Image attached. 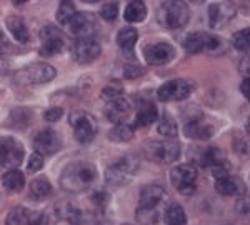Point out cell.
<instances>
[{
    "mask_svg": "<svg viewBox=\"0 0 250 225\" xmlns=\"http://www.w3.org/2000/svg\"><path fill=\"white\" fill-rule=\"evenodd\" d=\"M137 39H139V32L134 27H125V29L119 30V34H117V43H119V47L124 52L134 50Z\"/></svg>",
    "mask_w": 250,
    "mask_h": 225,
    "instance_id": "25",
    "label": "cell"
},
{
    "mask_svg": "<svg viewBox=\"0 0 250 225\" xmlns=\"http://www.w3.org/2000/svg\"><path fill=\"white\" fill-rule=\"evenodd\" d=\"M145 60L150 65H165L175 57V49L168 42H157L154 45L145 47Z\"/></svg>",
    "mask_w": 250,
    "mask_h": 225,
    "instance_id": "17",
    "label": "cell"
},
{
    "mask_svg": "<svg viewBox=\"0 0 250 225\" xmlns=\"http://www.w3.org/2000/svg\"><path fill=\"white\" fill-rule=\"evenodd\" d=\"M165 190L159 185H145L139 194V207L157 208L165 200Z\"/></svg>",
    "mask_w": 250,
    "mask_h": 225,
    "instance_id": "21",
    "label": "cell"
},
{
    "mask_svg": "<svg viewBox=\"0 0 250 225\" xmlns=\"http://www.w3.org/2000/svg\"><path fill=\"white\" fill-rule=\"evenodd\" d=\"M48 219L42 212H34L25 207L12 208L7 215V225H47Z\"/></svg>",
    "mask_w": 250,
    "mask_h": 225,
    "instance_id": "16",
    "label": "cell"
},
{
    "mask_svg": "<svg viewBox=\"0 0 250 225\" xmlns=\"http://www.w3.org/2000/svg\"><path fill=\"white\" fill-rule=\"evenodd\" d=\"M102 47L97 39H77L70 45V55L77 63H90L99 57Z\"/></svg>",
    "mask_w": 250,
    "mask_h": 225,
    "instance_id": "12",
    "label": "cell"
},
{
    "mask_svg": "<svg viewBox=\"0 0 250 225\" xmlns=\"http://www.w3.org/2000/svg\"><path fill=\"white\" fill-rule=\"evenodd\" d=\"M67 29L77 39H94V35L99 30V22L90 12H77L75 17L67 25Z\"/></svg>",
    "mask_w": 250,
    "mask_h": 225,
    "instance_id": "10",
    "label": "cell"
},
{
    "mask_svg": "<svg viewBox=\"0 0 250 225\" xmlns=\"http://www.w3.org/2000/svg\"><path fill=\"white\" fill-rule=\"evenodd\" d=\"M240 92L244 94V97L247 99V102H250V79H244V80H242Z\"/></svg>",
    "mask_w": 250,
    "mask_h": 225,
    "instance_id": "43",
    "label": "cell"
},
{
    "mask_svg": "<svg viewBox=\"0 0 250 225\" xmlns=\"http://www.w3.org/2000/svg\"><path fill=\"white\" fill-rule=\"evenodd\" d=\"M92 225H112V222H108L105 219H95L94 222H92Z\"/></svg>",
    "mask_w": 250,
    "mask_h": 225,
    "instance_id": "45",
    "label": "cell"
},
{
    "mask_svg": "<svg viewBox=\"0 0 250 225\" xmlns=\"http://www.w3.org/2000/svg\"><path fill=\"white\" fill-rule=\"evenodd\" d=\"M240 72L244 75H247V79H250V55H249V57H245V59H242Z\"/></svg>",
    "mask_w": 250,
    "mask_h": 225,
    "instance_id": "44",
    "label": "cell"
},
{
    "mask_svg": "<svg viewBox=\"0 0 250 225\" xmlns=\"http://www.w3.org/2000/svg\"><path fill=\"white\" fill-rule=\"evenodd\" d=\"M35 152L40 155H54L62 148V137L54 128H43L34 139Z\"/></svg>",
    "mask_w": 250,
    "mask_h": 225,
    "instance_id": "14",
    "label": "cell"
},
{
    "mask_svg": "<svg viewBox=\"0 0 250 225\" xmlns=\"http://www.w3.org/2000/svg\"><path fill=\"white\" fill-rule=\"evenodd\" d=\"M139 168V162L134 157H122V159L115 160L112 165L107 167L105 170V182L110 187H122L127 185L132 180V177Z\"/></svg>",
    "mask_w": 250,
    "mask_h": 225,
    "instance_id": "5",
    "label": "cell"
},
{
    "mask_svg": "<svg viewBox=\"0 0 250 225\" xmlns=\"http://www.w3.org/2000/svg\"><path fill=\"white\" fill-rule=\"evenodd\" d=\"M100 17L107 22H114V20L119 17V5L115 2H108L104 3L102 9H100Z\"/></svg>",
    "mask_w": 250,
    "mask_h": 225,
    "instance_id": "36",
    "label": "cell"
},
{
    "mask_svg": "<svg viewBox=\"0 0 250 225\" xmlns=\"http://www.w3.org/2000/svg\"><path fill=\"white\" fill-rule=\"evenodd\" d=\"M2 184L9 192H20L23 188V185H25V177H23V174L19 168L17 170H9L3 174Z\"/></svg>",
    "mask_w": 250,
    "mask_h": 225,
    "instance_id": "26",
    "label": "cell"
},
{
    "mask_svg": "<svg viewBox=\"0 0 250 225\" xmlns=\"http://www.w3.org/2000/svg\"><path fill=\"white\" fill-rule=\"evenodd\" d=\"M7 27H9L10 34L14 35V39L20 43H27L30 40V34L29 29H27L25 22H23L20 17H15V15H9L7 17Z\"/></svg>",
    "mask_w": 250,
    "mask_h": 225,
    "instance_id": "24",
    "label": "cell"
},
{
    "mask_svg": "<svg viewBox=\"0 0 250 225\" xmlns=\"http://www.w3.org/2000/svg\"><path fill=\"white\" fill-rule=\"evenodd\" d=\"M92 202L95 204L97 208H100V210H105L107 204H108V195L105 192H99V194H95L92 197Z\"/></svg>",
    "mask_w": 250,
    "mask_h": 225,
    "instance_id": "41",
    "label": "cell"
},
{
    "mask_svg": "<svg viewBox=\"0 0 250 225\" xmlns=\"http://www.w3.org/2000/svg\"><path fill=\"white\" fill-rule=\"evenodd\" d=\"M32 117H34V114L29 108H14L10 114V122L14 123V127L25 128L32 122Z\"/></svg>",
    "mask_w": 250,
    "mask_h": 225,
    "instance_id": "32",
    "label": "cell"
},
{
    "mask_svg": "<svg viewBox=\"0 0 250 225\" xmlns=\"http://www.w3.org/2000/svg\"><path fill=\"white\" fill-rule=\"evenodd\" d=\"M144 74H145V70L140 65H125L124 67L125 79H137V77H142Z\"/></svg>",
    "mask_w": 250,
    "mask_h": 225,
    "instance_id": "39",
    "label": "cell"
},
{
    "mask_svg": "<svg viewBox=\"0 0 250 225\" xmlns=\"http://www.w3.org/2000/svg\"><path fill=\"white\" fill-rule=\"evenodd\" d=\"M57 212L70 225H85V215H83V212L74 202H63L57 208Z\"/></svg>",
    "mask_w": 250,
    "mask_h": 225,
    "instance_id": "23",
    "label": "cell"
},
{
    "mask_svg": "<svg viewBox=\"0 0 250 225\" xmlns=\"http://www.w3.org/2000/svg\"><path fill=\"white\" fill-rule=\"evenodd\" d=\"M215 190L220 195H227V197H240L245 195V182L237 175H225L220 179H215Z\"/></svg>",
    "mask_w": 250,
    "mask_h": 225,
    "instance_id": "18",
    "label": "cell"
},
{
    "mask_svg": "<svg viewBox=\"0 0 250 225\" xmlns=\"http://www.w3.org/2000/svg\"><path fill=\"white\" fill-rule=\"evenodd\" d=\"M237 212L244 219H250V197H242L239 202H237Z\"/></svg>",
    "mask_w": 250,
    "mask_h": 225,
    "instance_id": "40",
    "label": "cell"
},
{
    "mask_svg": "<svg viewBox=\"0 0 250 225\" xmlns=\"http://www.w3.org/2000/svg\"><path fill=\"white\" fill-rule=\"evenodd\" d=\"M120 97H124V94H122V88L120 87H105L102 90V99L105 100V102H112V100H115V99H120Z\"/></svg>",
    "mask_w": 250,
    "mask_h": 225,
    "instance_id": "38",
    "label": "cell"
},
{
    "mask_svg": "<svg viewBox=\"0 0 250 225\" xmlns=\"http://www.w3.org/2000/svg\"><path fill=\"white\" fill-rule=\"evenodd\" d=\"M190 10L185 2H177V0H168L162 2L157 9V22L168 30H179L187 25Z\"/></svg>",
    "mask_w": 250,
    "mask_h": 225,
    "instance_id": "2",
    "label": "cell"
},
{
    "mask_svg": "<svg viewBox=\"0 0 250 225\" xmlns=\"http://www.w3.org/2000/svg\"><path fill=\"white\" fill-rule=\"evenodd\" d=\"M185 135L188 139H195V140H208L213 135V127L205 123L202 120V115H195V117H190L185 123L184 128Z\"/></svg>",
    "mask_w": 250,
    "mask_h": 225,
    "instance_id": "20",
    "label": "cell"
},
{
    "mask_svg": "<svg viewBox=\"0 0 250 225\" xmlns=\"http://www.w3.org/2000/svg\"><path fill=\"white\" fill-rule=\"evenodd\" d=\"M63 115V110L60 107H54V108H48V110L45 112V120L47 122H57V120Z\"/></svg>",
    "mask_w": 250,
    "mask_h": 225,
    "instance_id": "42",
    "label": "cell"
},
{
    "mask_svg": "<svg viewBox=\"0 0 250 225\" xmlns=\"http://www.w3.org/2000/svg\"><path fill=\"white\" fill-rule=\"evenodd\" d=\"M42 167H43V157L37 154V152H34L29 159V164H27V170H29L30 174H34V172H39Z\"/></svg>",
    "mask_w": 250,
    "mask_h": 225,
    "instance_id": "37",
    "label": "cell"
},
{
    "mask_svg": "<svg viewBox=\"0 0 250 225\" xmlns=\"http://www.w3.org/2000/svg\"><path fill=\"white\" fill-rule=\"evenodd\" d=\"M5 67H7V63L3 62V60H0V75L5 74Z\"/></svg>",
    "mask_w": 250,
    "mask_h": 225,
    "instance_id": "47",
    "label": "cell"
},
{
    "mask_svg": "<svg viewBox=\"0 0 250 225\" xmlns=\"http://www.w3.org/2000/svg\"><path fill=\"white\" fill-rule=\"evenodd\" d=\"M5 45H7V42H5V37H3V34L0 32V54L3 52V49H5Z\"/></svg>",
    "mask_w": 250,
    "mask_h": 225,
    "instance_id": "46",
    "label": "cell"
},
{
    "mask_svg": "<svg viewBox=\"0 0 250 225\" xmlns=\"http://www.w3.org/2000/svg\"><path fill=\"white\" fill-rule=\"evenodd\" d=\"M159 114H157V107L150 100H142L137 107V115H135V127H148L150 123H154Z\"/></svg>",
    "mask_w": 250,
    "mask_h": 225,
    "instance_id": "22",
    "label": "cell"
},
{
    "mask_svg": "<svg viewBox=\"0 0 250 225\" xmlns=\"http://www.w3.org/2000/svg\"><path fill=\"white\" fill-rule=\"evenodd\" d=\"M55 75H57V70L52 65L45 62H35L19 69L15 72L14 79L15 82L22 83V85H40V83H47L54 80Z\"/></svg>",
    "mask_w": 250,
    "mask_h": 225,
    "instance_id": "4",
    "label": "cell"
},
{
    "mask_svg": "<svg viewBox=\"0 0 250 225\" xmlns=\"http://www.w3.org/2000/svg\"><path fill=\"white\" fill-rule=\"evenodd\" d=\"M97 167L90 162L68 164L60 174V187L70 194L88 190L97 182Z\"/></svg>",
    "mask_w": 250,
    "mask_h": 225,
    "instance_id": "1",
    "label": "cell"
},
{
    "mask_svg": "<svg viewBox=\"0 0 250 225\" xmlns=\"http://www.w3.org/2000/svg\"><path fill=\"white\" fill-rule=\"evenodd\" d=\"M135 134V127L128 125V123H119L108 132V140L117 143H122V142H128V140L134 139Z\"/></svg>",
    "mask_w": 250,
    "mask_h": 225,
    "instance_id": "29",
    "label": "cell"
},
{
    "mask_svg": "<svg viewBox=\"0 0 250 225\" xmlns=\"http://www.w3.org/2000/svg\"><path fill=\"white\" fill-rule=\"evenodd\" d=\"M22 160V143L14 137H0V170H17Z\"/></svg>",
    "mask_w": 250,
    "mask_h": 225,
    "instance_id": "7",
    "label": "cell"
},
{
    "mask_svg": "<svg viewBox=\"0 0 250 225\" xmlns=\"http://www.w3.org/2000/svg\"><path fill=\"white\" fill-rule=\"evenodd\" d=\"M232 45L239 52H249L250 50V27L244 30H239L232 35Z\"/></svg>",
    "mask_w": 250,
    "mask_h": 225,
    "instance_id": "34",
    "label": "cell"
},
{
    "mask_svg": "<svg viewBox=\"0 0 250 225\" xmlns=\"http://www.w3.org/2000/svg\"><path fill=\"white\" fill-rule=\"evenodd\" d=\"M77 10H75V5L72 2H60L59 9H57V22L60 25L67 27L70 23V20L75 17Z\"/></svg>",
    "mask_w": 250,
    "mask_h": 225,
    "instance_id": "33",
    "label": "cell"
},
{
    "mask_svg": "<svg viewBox=\"0 0 250 225\" xmlns=\"http://www.w3.org/2000/svg\"><path fill=\"white\" fill-rule=\"evenodd\" d=\"M235 3L233 2H217L208 7V23L210 29L225 27L235 17Z\"/></svg>",
    "mask_w": 250,
    "mask_h": 225,
    "instance_id": "15",
    "label": "cell"
},
{
    "mask_svg": "<svg viewBox=\"0 0 250 225\" xmlns=\"http://www.w3.org/2000/svg\"><path fill=\"white\" fill-rule=\"evenodd\" d=\"M147 17V7L144 2H130L125 7L124 19L130 23H139Z\"/></svg>",
    "mask_w": 250,
    "mask_h": 225,
    "instance_id": "27",
    "label": "cell"
},
{
    "mask_svg": "<svg viewBox=\"0 0 250 225\" xmlns=\"http://www.w3.org/2000/svg\"><path fill=\"white\" fill-rule=\"evenodd\" d=\"M197 168L192 164H180L170 170V184L182 195H192L195 192Z\"/></svg>",
    "mask_w": 250,
    "mask_h": 225,
    "instance_id": "8",
    "label": "cell"
},
{
    "mask_svg": "<svg viewBox=\"0 0 250 225\" xmlns=\"http://www.w3.org/2000/svg\"><path fill=\"white\" fill-rule=\"evenodd\" d=\"M159 134L164 135V137L173 140V137H177L179 134V127H177V122L173 120L170 114H165L160 117V123H159Z\"/></svg>",
    "mask_w": 250,
    "mask_h": 225,
    "instance_id": "31",
    "label": "cell"
},
{
    "mask_svg": "<svg viewBox=\"0 0 250 225\" xmlns=\"http://www.w3.org/2000/svg\"><path fill=\"white\" fill-rule=\"evenodd\" d=\"M145 155L152 162L157 164H172L180 157V143L177 140H155L145 145Z\"/></svg>",
    "mask_w": 250,
    "mask_h": 225,
    "instance_id": "6",
    "label": "cell"
},
{
    "mask_svg": "<svg viewBox=\"0 0 250 225\" xmlns=\"http://www.w3.org/2000/svg\"><path fill=\"white\" fill-rule=\"evenodd\" d=\"M40 39H42V47H40V54L43 57H52L57 55L65 47V37L57 27L47 25L40 30Z\"/></svg>",
    "mask_w": 250,
    "mask_h": 225,
    "instance_id": "13",
    "label": "cell"
},
{
    "mask_svg": "<svg viewBox=\"0 0 250 225\" xmlns=\"http://www.w3.org/2000/svg\"><path fill=\"white\" fill-rule=\"evenodd\" d=\"M192 88H193L192 82H188V80L184 79L168 80L162 87H159L157 97L162 100V102H180V100H185L190 95Z\"/></svg>",
    "mask_w": 250,
    "mask_h": 225,
    "instance_id": "11",
    "label": "cell"
},
{
    "mask_svg": "<svg viewBox=\"0 0 250 225\" xmlns=\"http://www.w3.org/2000/svg\"><path fill=\"white\" fill-rule=\"evenodd\" d=\"M135 217L142 225H154L159 222L160 214L157 208H147V207H139L135 212Z\"/></svg>",
    "mask_w": 250,
    "mask_h": 225,
    "instance_id": "35",
    "label": "cell"
},
{
    "mask_svg": "<svg viewBox=\"0 0 250 225\" xmlns=\"http://www.w3.org/2000/svg\"><path fill=\"white\" fill-rule=\"evenodd\" d=\"M184 49L187 54H200V52H207L212 55H220L227 50V45L220 37L207 32H193L188 34L184 39Z\"/></svg>",
    "mask_w": 250,
    "mask_h": 225,
    "instance_id": "3",
    "label": "cell"
},
{
    "mask_svg": "<svg viewBox=\"0 0 250 225\" xmlns=\"http://www.w3.org/2000/svg\"><path fill=\"white\" fill-rule=\"evenodd\" d=\"M124 225H130V224H124Z\"/></svg>",
    "mask_w": 250,
    "mask_h": 225,
    "instance_id": "49",
    "label": "cell"
},
{
    "mask_svg": "<svg viewBox=\"0 0 250 225\" xmlns=\"http://www.w3.org/2000/svg\"><path fill=\"white\" fill-rule=\"evenodd\" d=\"M164 219L167 225H187V215L179 204H170L165 210Z\"/></svg>",
    "mask_w": 250,
    "mask_h": 225,
    "instance_id": "30",
    "label": "cell"
},
{
    "mask_svg": "<svg viewBox=\"0 0 250 225\" xmlns=\"http://www.w3.org/2000/svg\"><path fill=\"white\" fill-rule=\"evenodd\" d=\"M70 122L72 128H74V135L80 143H88L92 142L97 134V122L90 114L83 110H74L70 114Z\"/></svg>",
    "mask_w": 250,
    "mask_h": 225,
    "instance_id": "9",
    "label": "cell"
},
{
    "mask_svg": "<svg viewBox=\"0 0 250 225\" xmlns=\"http://www.w3.org/2000/svg\"><path fill=\"white\" fill-rule=\"evenodd\" d=\"M132 112V105L125 97L115 99L112 102H107L105 105V117L110 120L112 123L119 125V123H125Z\"/></svg>",
    "mask_w": 250,
    "mask_h": 225,
    "instance_id": "19",
    "label": "cell"
},
{
    "mask_svg": "<svg viewBox=\"0 0 250 225\" xmlns=\"http://www.w3.org/2000/svg\"><path fill=\"white\" fill-rule=\"evenodd\" d=\"M50 194H52V185L45 177H39V179H34L30 182V197L32 199L42 200V199H47Z\"/></svg>",
    "mask_w": 250,
    "mask_h": 225,
    "instance_id": "28",
    "label": "cell"
},
{
    "mask_svg": "<svg viewBox=\"0 0 250 225\" xmlns=\"http://www.w3.org/2000/svg\"><path fill=\"white\" fill-rule=\"evenodd\" d=\"M245 128H247V132H249V135H250V117L247 119V125H245Z\"/></svg>",
    "mask_w": 250,
    "mask_h": 225,
    "instance_id": "48",
    "label": "cell"
}]
</instances>
